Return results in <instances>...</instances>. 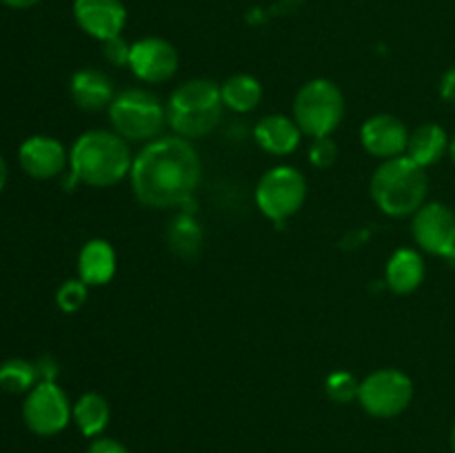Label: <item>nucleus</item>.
Returning a JSON list of instances; mask_svg holds the SVG:
<instances>
[{
	"label": "nucleus",
	"instance_id": "f257e3e1",
	"mask_svg": "<svg viewBox=\"0 0 455 453\" xmlns=\"http://www.w3.org/2000/svg\"><path fill=\"white\" fill-rule=\"evenodd\" d=\"M203 180V160L194 142L180 136H160L133 154L129 185L140 204L173 209L189 203Z\"/></svg>",
	"mask_w": 455,
	"mask_h": 453
},
{
	"label": "nucleus",
	"instance_id": "f03ea898",
	"mask_svg": "<svg viewBox=\"0 0 455 453\" xmlns=\"http://www.w3.org/2000/svg\"><path fill=\"white\" fill-rule=\"evenodd\" d=\"M133 154L129 142L114 129H89L80 133L69 149L71 182L107 189L129 178Z\"/></svg>",
	"mask_w": 455,
	"mask_h": 453
},
{
	"label": "nucleus",
	"instance_id": "7ed1b4c3",
	"mask_svg": "<svg viewBox=\"0 0 455 453\" xmlns=\"http://www.w3.org/2000/svg\"><path fill=\"white\" fill-rule=\"evenodd\" d=\"M373 204L389 218H409L427 203L429 178L409 155L382 160L369 182Z\"/></svg>",
	"mask_w": 455,
	"mask_h": 453
},
{
	"label": "nucleus",
	"instance_id": "20e7f679",
	"mask_svg": "<svg viewBox=\"0 0 455 453\" xmlns=\"http://www.w3.org/2000/svg\"><path fill=\"white\" fill-rule=\"evenodd\" d=\"M225 115L220 84L209 78H191L178 84L167 100V123L185 140L209 136Z\"/></svg>",
	"mask_w": 455,
	"mask_h": 453
},
{
	"label": "nucleus",
	"instance_id": "39448f33",
	"mask_svg": "<svg viewBox=\"0 0 455 453\" xmlns=\"http://www.w3.org/2000/svg\"><path fill=\"white\" fill-rule=\"evenodd\" d=\"M111 129L127 142H147L163 136L167 127V105L149 89L132 87L116 93L107 109Z\"/></svg>",
	"mask_w": 455,
	"mask_h": 453
},
{
	"label": "nucleus",
	"instance_id": "423d86ee",
	"mask_svg": "<svg viewBox=\"0 0 455 453\" xmlns=\"http://www.w3.org/2000/svg\"><path fill=\"white\" fill-rule=\"evenodd\" d=\"M345 93L333 80L314 78L298 89L293 98V115L302 136L327 138L345 120Z\"/></svg>",
	"mask_w": 455,
	"mask_h": 453
},
{
	"label": "nucleus",
	"instance_id": "0eeeda50",
	"mask_svg": "<svg viewBox=\"0 0 455 453\" xmlns=\"http://www.w3.org/2000/svg\"><path fill=\"white\" fill-rule=\"evenodd\" d=\"M307 178L291 164H278L260 176L256 185V207L271 222H287L307 200Z\"/></svg>",
	"mask_w": 455,
	"mask_h": 453
},
{
	"label": "nucleus",
	"instance_id": "6e6552de",
	"mask_svg": "<svg viewBox=\"0 0 455 453\" xmlns=\"http://www.w3.org/2000/svg\"><path fill=\"white\" fill-rule=\"evenodd\" d=\"M413 400V380L394 367L378 369L360 380L358 402L371 417L389 420L409 409Z\"/></svg>",
	"mask_w": 455,
	"mask_h": 453
},
{
	"label": "nucleus",
	"instance_id": "1a4fd4ad",
	"mask_svg": "<svg viewBox=\"0 0 455 453\" xmlns=\"http://www.w3.org/2000/svg\"><path fill=\"white\" fill-rule=\"evenodd\" d=\"M71 409L74 404L69 402L65 391L56 382L43 380L27 393L22 404V420L31 433L49 438L69 426Z\"/></svg>",
	"mask_w": 455,
	"mask_h": 453
},
{
	"label": "nucleus",
	"instance_id": "9d476101",
	"mask_svg": "<svg viewBox=\"0 0 455 453\" xmlns=\"http://www.w3.org/2000/svg\"><path fill=\"white\" fill-rule=\"evenodd\" d=\"M411 235L420 251L455 262V211L449 204H422L411 216Z\"/></svg>",
	"mask_w": 455,
	"mask_h": 453
},
{
	"label": "nucleus",
	"instance_id": "9b49d317",
	"mask_svg": "<svg viewBox=\"0 0 455 453\" xmlns=\"http://www.w3.org/2000/svg\"><path fill=\"white\" fill-rule=\"evenodd\" d=\"M178 65H180V56H178V49L169 40L158 38V36H147V38L132 43L129 69L140 83H167L176 76Z\"/></svg>",
	"mask_w": 455,
	"mask_h": 453
},
{
	"label": "nucleus",
	"instance_id": "f8f14e48",
	"mask_svg": "<svg viewBox=\"0 0 455 453\" xmlns=\"http://www.w3.org/2000/svg\"><path fill=\"white\" fill-rule=\"evenodd\" d=\"M409 129L398 115L376 114L360 127V142L364 151L378 160H391L407 154Z\"/></svg>",
	"mask_w": 455,
	"mask_h": 453
},
{
	"label": "nucleus",
	"instance_id": "ddd939ff",
	"mask_svg": "<svg viewBox=\"0 0 455 453\" xmlns=\"http://www.w3.org/2000/svg\"><path fill=\"white\" fill-rule=\"evenodd\" d=\"M74 20L84 34L105 43L123 36L127 7L123 0H74Z\"/></svg>",
	"mask_w": 455,
	"mask_h": 453
},
{
	"label": "nucleus",
	"instance_id": "4468645a",
	"mask_svg": "<svg viewBox=\"0 0 455 453\" xmlns=\"http://www.w3.org/2000/svg\"><path fill=\"white\" fill-rule=\"evenodd\" d=\"M18 163L27 176L36 180H52L65 173L69 151L52 136H31L18 149Z\"/></svg>",
	"mask_w": 455,
	"mask_h": 453
},
{
	"label": "nucleus",
	"instance_id": "2eb2a0df",
	"mask_svg": "<svg viewBox=\"0 0 455 453\" xmlns=\"http://www.w3.org/2000/svg\"><path fill=\"white\" fill-rule=\"evenodd\" d=\"M69 96L78 109L89 111V114L105 111L116 98L114 80L96 67H84L71 76Z\"/></svg>",
	"mask_w": 455,
	"mask_h": 453
},
{
	"label": "nucleus",
	"instance_id": "dca6fc26",
	"mask_svg": "<svg viewBox=\"0 0 455 453\" xmlns=\"http://www.w3.org/2000/svg\"><path fill=\"white\" fill-rule=\"evenodd\" d=\"M253 140L269 155H291L300 147L302 131L289 115L269 114L256 123Z\"/></svg>",
	"mask_w": 455,
	"mask_h": 453
},
{
	"label": "nucleus",
	"instance_id": "f3484780",
	"mask_svg": "<svg viewBox=\"0 0 455 453\" xmlns=\"http://www.w3.org/2000/svg\"><path fill=\"white\" fill-rule=\"evenodd\" d=\"M78 278L87 287H102L114 280L118 271V256L109 240L92 238L78 251Z\"/></svg>",
	"mask_w": 455,
	"mask_h": 453
},
{
	"label": "nucleus",
	"instance_id": "a211bd4d",
	"mask_svg": "<svg viewBox=\"0 0 455 453\" xmlns=\"http://www.w3.org/2000/svg\"><path fill=\"white\" fill-rule=\"evenodd\" d=\"M425 274L427 266L422 253L411 247H400L387 260L385 284L398 296H409L420 287Z\"/></svg>",
	"mask_w": 455,
	"mask_h": 453
},
{
	"label": "nucleus",
	"instance_id": "6ab92c4d",
	"mask_svg": "<svg viewBox=\"0 0 455 453\" xmlns=\"http://www.w3.org/2000/svg\"><path fill=\"white\" fill-rule=\"evenodd\" d=\"M449 133L438 123H422L409 133L407 154L420 167H431V164L440 163L443 155L449 154Z\"/></svg>",
	"mask_w": 455,
	"mask_h": 453
},
{
	"label": "nucleus",
	"instance_id": "aec40b11",
	"mask_svg": "<svg viewBox=\"0 0 455 453\" xmlns=\"http://www.w3.org/2000/svg\"><path fill=\"white\" fill-rule=\"evenodd\" d=\"M109 402H107L105 395L96 393V391H87V393L80 395L71 409V422L78 426L84 438H100L102 431L109 425Z\"/></svg>",
	"mask_w": 455,
	"mask_h": 453
},
{
	"label": "nucleus",
	"instance_id": "412c9836",
	"mask_svg": "<svg viewBox=\"0 0 455 453\" xmlns=\"http://www.w3.org/2000/svg\"><path fill=\"white\" fill-rule=\"evenodd\" d=\"M220 98L225 109L235 114H249L262 102V84L251 74H234L220 84Z\"/></svg>",
	"mask_w": 455,
	"mask_h": 453
},
{
	"label": "nucleus",
	"instance_id": "4be33fe9",
	"mask_svg": "<svg viewBox=\"0 0 455 453\" xmlns=\"http://www.w3.org/2000/svg\"><path fill=\"white\" fill-rule=\"evenodd\" d=\"M40 382L36 362L25 358L4 360L0 364V389L7 393H29Z\"/></svg>",
	"mask_w": 455,
	"mask_h": 453
},
{
	"label": "nucleus",
	"instance_id": "5701e85b",
	"mask_svg": "<svg viewBox=\"0 0 455 453\" xmlns=\"http://www.w3.org/2000/svg\"><path fill=\"white\" fill-rule=\"evenodd\" d=\"M169 247L173 249V253L187 258L196 256L198 249L203 247V229H200L198 222L194 220V216L189 213H180L176 220L169 226Z\"/></svg>",
	"mask_w": 455,
	"mask_h": 453
},
{
	"label": "nucleus",
	"instance_id": "b1692460",
	"mask_svg": "<svg viewBox=\"0 0 455 453\" xmlns=\"http://www.w3.org/2000/svg\"><path fill=\"white\" fill-rule=\"evenodd\" d=\"M324 391H327L331 402L349 404L358 400L360 380L349 371H333L329 373L327 382H324Z\"/></svg>",
	"mask_w": 455,
	"mask_h": 453
},
{
	"label": "nucleus",
	"instance_id": "393cba45",
	"mask_svg": "<svg viewBox=\"0 0 455 453\" xmlns=\"http://www.w3.org/2000/svg\"><path fill=\"white\" fill-rule=\"evenodd\" d=\"M89 298V287L80 278L65 280V282L58 287L56 291V305L58 309L65 311V314H76L84 306Z\"/></svg>",
	"mask_w": 455,
	"mask_h": 453
},
{
	"label": "nucleus",
	"instance_id": "a878e982",
	"mask_svg": "<svg viewBox=\"0 0 455 453\" xmlns=\"http://www.w3.org/2000/svg\"><path fill=\"white\" fill-rule=\"evenodd\" d=\"M338 160V145L331 136L314 138L309 147V163L315 169H329Z\"/></svg>",
	"mask_w": 455,
	"mask_h": 453
},
{
	"label": "nucleus",
	"instance_id": "bb28decb",
	"mask_svg": "<svg viewBox=\"0 0 455 453\" xmlns=\"http://www.w3.org/2000/svg\"><path fill=\"white\" fill-rule=\"evenodd\" d=\"M102 58L109 62L111 67H129V58H132V43L116 36L102 43Z\"/></svg>",
	"mask_w": 455,
	"mask_h": 453
},
{
	"label": "nucleus",
	"instance_id": "cd10ccee",
	"mask_svg": "<svg viewBox=\"0 0 455 453\" xmlns=\"http://www.w3.org/2000/svg\"><path fill=\"white\" fill-rule=\"evenodd\" d=\"M87 453H129V449L124 447L123 442L114 438H96L92 444H89Z\"/></svg>",
	"mask_w": 455,
	"mask_h": 453
},
{
	"label": "nucleus",
	"instance_id": "c85d7f7f",
	"mask_svg": "<svg viewBox=\"0 0 455 453\" xmlns=\"http://www.w3.org/2000/svg\"><path fill=\"white\" fill-rule=\"evenodd\" d=\"M440 96L449 105H455V65L449 67L440 78Z\"/></svg>",
	"mask_w": 455,
	"mask_h": 453
},
{
	"label": "nucleus",
	"instance_id": "c756f323",
	"mask_svg": "<svg viewBox=\"0 0 455 453\" xmlns=\"http://www.w3.org/2000/svg\"><path fill=\"white\" fill-rule=\"evenodd\" d=\"M36 369H38V378H40V382H56V376H58V364H56V360L53 358H47V355H44V358H40V360H36Z\"/></svg>",
	"mask_w": 455,
	"mask_h": 453
},
{
	"label": "nucleus",
	"instance_id": "7c9ffc66",
	"mask_svg": "<svg viewBox=\"0 0 455 453\" xmlns=\"http://www.w3.org/2000/svg\"><path fill=\"white\" fill-rule=\"evenodd\" d=\"M3 4H7V7L12 9H29L34 7V4H38L40 0H0Z\"/></svg>",
	"mask_w": 455,
	"mask_h": 453
},
{
	"label": "nucleus",
	"instance_id": "2f4dec72",
	"mask_svg": "<svg viewBox=\"0 0 455 453\" xmlns=\"http://www.w3.org/2000/svg\"><path fill=\"white\" fill-rule=\"evenodd\" d=\"M7 163H4V158L0 155V191L4 189V185H7Z\"/></svg>",
	"mask_w": 455,
	"mask_h": 453
},
{
	"label": "nucleus",
	"instance_id": "473e14b6",
	"mask_svg": "<svg viewBox=\"0 0 455 453\" xmlns=\"http://www.w3.org/2000/svg\"><path fill=\"white\" fill-rule=\"evenodd\" d=\"M449 155H451V160L455 164V133L451 136V142H449Z\"/></svg>",
	"mask_w": 455,
	"mask_h": 453
},
{
	"label": "nucleus",
	"instance_id": "72a5a7b5",
	"mask_svg": "<svg viewBox=\"0 0 455 453\" xmlns=\"http://www.w3.org/2000/svg\"><path fill=\"white\" fill-rule=\"evenodd\" d=\"M449 447H451V453H455V425L451 429V435H449Z\"/></svg>",
	"mask_w": 455,
	"mask_h": 453
}]
</instances>
